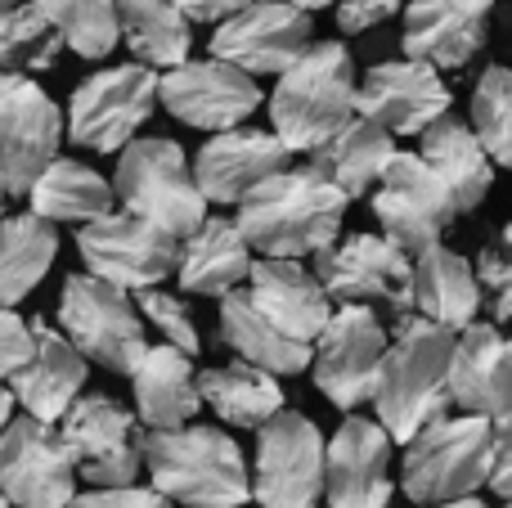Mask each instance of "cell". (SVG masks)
<instances>
[{"mask_svg":"<svg viewBox=\"0 0 512 508\" xmlns=\"http://www.w3.org/2000/svg\"><path fill=\"white\" fill-rule=\"evenodd\" d=\"M59 257V230L27 216H5L0 221V311H14L23 297L41 288Z\"/></svg>","mask_w":512,"mask_h":508,"instance_id":"34","label":"cell"},{"mask_svg":"<svg viewBox=\"0 0 512 508\" xmlns=\"http://www.w3.org/2000/svg\"><path fill=\"white\" fill-rule=\"evenodd\" d=\"M239 0H221V5H216V0H185V5H180V14L189 18V23H230L234 14H239Z\"/></svg>","mask_w":512,"mask_h":508,"instance_id":"45","label":"cell"},{"mask_svg":"<svg viewBox=\"0 0 512 508\" xmlns=\"http://www.w3.org/2000/svg\"><path fill=\"white\" fill-rule=\"evenodd\" d=\"M450 86L441 72L414 59H387L364 72L355 90V117H369L391 135H427L441 117H450Z\"/></svg>","mask_w":512,"mask_h":508,"instance_id":"19","label":"cell"},{"mask_svg":"<svg viewBox=\"0 0 512 508\" xmlns=\"http://www.w3.org/2000/svg\"><path fill=\"white\" fill-rule=\"evenodd\" d=\"M495 432V464H490V491L512 504V405L499 419H490Z\"/></svg>","mask_w":512,"mask_h":508,"instance_id":"43","label":"cell"},{"mask_svg":"<svg viewBox=\"0 0 512 508\" xmlns=\"http://www.w3.org/2000/svg\"><path fill=\"white\" fill-rule=\"evenodd\" d=\"M387 347L391 333L373 315V306H337L328 329L319 333L315 365H310L319 396H328L337 410H355V405L373 401Z\"/></svg>","mask_w":512,"mask_h":508,"instance_id":"12","label":"cell"},{"mask_svg":"<svg viewBox=\"0 0 512 508\" xmlns=\"http://www.w3.org/2000/svg\"><path fill=\"white\" fill-rule=\"evenodd\" d=\"M373 216L382 225V239L396 243L405 257H418L427 248H441L445 230L454 225V198L436 180L418 153H400L387 167L382 185L373 189Z\"/></svg>","mask_w":512,"mask_h":508,"instance_id":"16","label":"cell"},{"mask_svg":"<svg viewBox=\"0 0 512 508\" xmlns=\"http://www.w3.org/2000/svg\"><path fill=\"white\" fill-rule=\"evenodd\" d=\"M5 203H9V185H5V176H0V221H5Z\"/></svg>","mask_w":512,"mask_h":508,"instance_id":"47","label":"cell"},{"mask_svg":"<svg viewBox=\"0 0 512 508\" xmlns=\"http://www.w3.org/2000/svg\"><path fill=\"white\" fill-rule=\"evenodd\" d=\"M68 135V117L32 77H18L0 99V176L9 198H27V189L59 162V144Z\"/></svg>","mask_w":512,"mask_h":508,"instance_id":"17","label":"cell"},{"mask_svg":"<svg viewBox=\"0 0 512 508\" xmlns=\"http://www.w3.org/2000/svg\"><path fill=\"white\" fill-rule=\"evenodd\" d=\"M144 464L158 495L185 508H243L252 500V473L239 441L221 428L149 432L144 437Z\"/></svg>","mask_w":512,"mask_h":508,"instance_id":"3","label":"cell"},{"mask_svg":"<svg viewBox=\"0 0 512 508\" xmlns=\"http://www.w3.org/2000/svg\"><path fill=\"white\" fill-rule=\"evenodd\" d=\"M472 135L495 167H512V68L495 63L472 90Z\"/></svg>","mask_w":512,"mask_h":508,"instance_id":"38","label":"cell"},{"mask_svg":"<svg viewBox=\"0 0 512 508\" xmlns=\"http://www.w3.org/2000/svg\"><path fill=\"white\" fill-rule=\"evenodd\" d=\"M481 284L468 257L454 248H427L414 257V315L427 324H441L450 333H463L477 324Z\"/></svg>","mask_w":512,"mask_h":508,"instance_id":"29","label":"cell"},{"mask_svg":"<svg viewBox=\"0 0 512 508\" xmlns=\"http://www.w3.org/2000/svg\"><path fill=\"white\" fill-rule=\"evenodd\" d=\"M32 338H36L32 360L9 378V392H14V405H23L27 419L63 423L72 405L81 401V387L90 378V360L45 320H32Z\"/></svg>","mask_w":512,"mask_h":508,"instance_id":"23","label":"cell"},{"mask_svg":"<svg viewBox=\"0 0 512 508\" xmlns=\"http://www.w3.org/2000/svg\"><path fill=\"white\" fill-rule=\"evenodd\" d=\"M0 508H9V500H5V491H0Z\"/></svg>","mask_w":512,"mask_h":508,"instance_id":"50","label":"cell"},{"mask_svg":"<svg viewBox=\"0 0 512 508\" xmlns=\"http://www.w3.org/2000/svg\"><path fill=\"white\" fill-rule=\"evenodd\" d=\"M477 284H481V293H490L495 324H512V225H504V230L481 248Z\"/></svg>","mask_w":512,"mask_h":508,"instance_id":"40","label":"cell"},{"mask_svg":"<svg viewBox=\"0 0 512 508\" xmlns=\"http://www.w3.org/2000/svg\"><path fill=\"white\" fill-rule=\"evenodd\" d=\"M508 351H512V338H508Z\"/></svg>","mask_w":512,"mask_h":508,"instance_id":"51","label":"cell"},{"mask_svg":"<svg viewBox=\"0 0 512 508\" xmlns=\"http://www.w3.org/2000/svg\"><path fill=\"white\" fill-rule=\"evenodd\" d=\"M122 14V41L131 45L135 63L140 68H185L189 63V18L180 14V5H167V0H126L117 5Z\"/></svg>","mask_w":512,"mask_h":508,"instance_id":"35","label":"cell"},{"mask_svg":"<svg viewBox=\"0 0 512 508\" xmlns=\"http://www.w3.org/2000/svg\"><path fill=\"white\" fill-rule=\"evenodd\" d=\"M490 464H495V432L490 419L472 414H445L427 432H418L405 450V495L414 504H459L477 500L481 486H490Z\"/></svg>","mask_w":512,"mask_h":508,"instance_id":"5","label":"cell"},{"mask_svg":"<svg viewBox=\"0 0 512 508\" xmlns=\"http://www.w3.org/2000/svg\"><path fill=\"white\" fill-rule=\"evenodd\" d=\"M41 14L77 59H104L122 41V14L104 0H41Z\"/></svg>","mask_w":512,"mask_h":508,"instance_id":"37","label":"cell"},{"mask_svg":"<svg viewBox=\"0 0 512 508\" xmlns=\"http://www.w3.org/2000/svg\"><path fill=\"white\" fill-rule=\"evenodd\" d=\"M459 333L427 324L418 315L400 320L391 329V347L382 360L378 387H373V410L391 441L409 446L418 432L445 419L450 410V356Z\"/></svg>","mask_w":512,"mask_h":508,"instance_id":"2","label":"cell"},{"mask_svg":"<svg viewBox=\"0 0 512 508\" xmlns=\"http://www.w3.org/2000/svg\"><path fill=\"white\" fill-rule=\"evenodd\" d=\"M346 194L333 189L319 171L288 167L265 180L239 207V234L265 261H301L319 257L342 239Z\"/></svg>","mask_w":512,"mask_h":508,"instance_id":"1","label":"cell"},{"mask_svg":"<svg viewBox=\"0 0 512 508\" xmlns=\"http://www.w3.org/2000/svg\"><path fill=\"white\" fill-rule=\"evenodd\" d=\"M261 86L248 72L230 68L221 59H189L185 68H171L158 77V104L176 122L198 126V131H239V122L261 108Z\"/></svg>","mask_w":512,"mask_h":508,"instance_id":"18","label":"cell"},{"mask_svg":"<svg viewBox=\"0 0 512 508\" xmlns=\"http://www.w3.org/2000/svg\"><path fill=\"white\" fill-rule=\"evenodd\" d=\"M32 347V320H23L18 311H0V383H9L32 360Z\"/></svg>","mask_w":512,"mask_h":508,"instance_id":"41","label":"cell"},{"mask_svg":"<svg viewBox=\"0 0 512 508\" xmlns=\"http://www.w3.org/2000/svg\"><path fill=\"white\" fill-rule=\"evenodd\" d=\"M252 248L239 234L234 221H221V216H207L185 243H180V266L176 279L185 293L194 297H230L239 293V284H248L252 275Z\"/></svg>","mask_w":512,"mask_h":508,"instance_id":"27","label":"cell"},{"mask_svg":"<svg viewBox=\"0 0 512 508\" xmlns=\"http://www.w3.org/2000/svg\"><path fill=\"white\" fill-rule=\"evenodd\" d=\"M9 423H14V392L0 383V432H5Z\"/></svg>","mask_w":512,"mask_h":508,"instance_id":"46","label":"cell"},{"mask_svg":"<svg viewBox=\"0 0 512 508\" xmlns=\"http://www.w3.org/2000/svg\"><path fill=\"white\" fill-rule=\"evenodd\" d=\"M158 108V72L140 63L99 68L68 99V140L90 153H122Z\"/></svg>","mask_w":512,"mask_h":508,"instance_id":"8","label":"cell"},{"mask_svg":"<svg viewBox=\"0 0 512 508\" xmlns=\"http://www.w3.org/2000/svg\"><path fill=\"white\" fill-rule=\"evenodd\" d=\"M198 392H203V410H212L230 428H248V432H261L265 423H274L288 410L279 378H270L256 365H243V360L203 369L198 374Z\"/></svg>","mask_w":512,"mask_h":508,"instance_id":"31","label":"cell"},{"mask_svg":"<svg viewBox=\"0 0 512 508\" xmlns=\"http://www.w3.org/2000/svg\"><path fill=\"white\" fill-rule=\"evenodd\" d=\"M450 405L472 419H499L512 405V351L499 324H468L450 356Z\"/></svg>","mask_w":512,"mask_h":508,"instance_id":"25","label":"cell"},{"mask_svg":"<svg viewBox=\"0 0 512 508\" xmlns=\"http://www.w3.org/2000/svg\"><path fill=\"white\" fill-rule=\"evenodd\" d=\"M391 446L378 419L346 414L342 428L328 441V508H387L396 495L391 482Z\"/></svg>","mask_w":512,"mask_h":508,"instance_id":"20","label":"cell"},{"mask_svg":"<svg viewBox=\"0 0 512 508\" xmlns=\"http://www.w3.org/2000/svg\"><path fill=\"white\" fill-rule=\"evenodd\" d=\"M292 153L279 144L274 131H225L212 135V140L198 149L194 158V180H198V194L212 203H239L252 198L265 180H274L279 171L292 167Z\"/></svg>","mask_w":512,"mask_h":508,"instance_id":"21","label":"cell"},{"mask_svg":"<svg viewBox=\"0 0 512 508\" xmlns=\"http://www.w3.org/2000/svg\"><path fill=\"white\" fill-rule=\"evenodd\" d=\"M221 333H225V342L239 351L243 365L265 369L270 378L306 374V369L315 365V347L292 342L288 333L274 329V324L252 306L248 288H239V293H230L221 302Z\"/></svg>","mask_w":512,"mask_h":508,"instance_id":"33","label":"cell"},{"mask_svg":"<svg viewBox=\"0 0 512 508\" xmlns=\"http://www.w3.org/2000/svg\"><path fill=\"white\" fill-rule=\"evenodd\" d=\"M59 333L90 360L113 374H135L140 356L149 351L144 342V320L131 293L104 284L95 275H68L59 293Z\"/></svg>","mask_w":512,"mask_h":508,"instance_id":"7","label":"cell"},{"mask_svg":"<svg viewBox=\"0 0 512 508\" xmlns=\"http://www.w3.org/2000/svg\"><path fill=\"white\" fill-rule=\"evenodd\" d=\"M328 486V441L306 414L283 410L256 432L252 500L261 508H319Z\"/></svg>","mask_w":512,"mask_h":508,"instance_id":"9","label":"cell"},{"mask_svg":"<svg viewBox=\"0 0 512 508\" xmlns=\"http://www.w3.org/2000/svg\"><path fill=\"white\" fill-rule=\"evenodd\" d=\"M135 306H140V320H149L158 329V338L167 347L185 351L189 360L203 351V338H198V324L189 315V306L180 302L176 293H162V288H149V293H135Z\"/></svg>","mask_w":512,"mask_h":508,"instance_id":"39","label":"cell"},{"mask_svg":"<svg viewBox=\"0 0 512 508\" xmlns=\"http://www.w3.org/2000/svg\"><path fill=\"white\" fill-rule=\"evenodd\" d=\"M131 387H135V419L149 432H180L203 410L194 360L185 351L167 347V342L144 351L131 374Z\"/></svg>","mask_w":512,"mask_h":508,"instance_id":"26","label":"cell"},{"mask_svg":"<svg viewBox=\"0 0 512 508\" xmlns=\"http://www.w3.org/2000/svg\"><path fill=\"white\" fill-rule=\"evenodd\" d=\"M315 36V5H283V0H256L243 5L230 23L216 27L212 59L248 72V77H283Z\"/></svg>","mask_w":512,"mask_h":508,"instance_id":"13","label":"cell"},{"mask_svg":"<svg viewBox=\"0 0 512 508\" xmlns=\"http://www.w3.org/2000/svg\"><path fill=\"white\" fill-rule=\"evenodd\" d=\"M113 194L122 198V212L167 230L171 239H189L207 221V198L198 194L194 167L185 162L176 140L140 135L117 158Z\"/></svg>","mask_w":512,"mask_h":508,"instance_id":"6","label":"cell"},{"mask_svg":"<svg viewBox=\"0 0 512 508\" xmlns=\"http://www.w3.org/2000/svg\"><path fill=\"white\" fill-rule=\"evenodd\" d=\"M508 508H512V504H508Z\"/></svg>","mask_w":512,"mask_h":508,"instance_id":"52","label":"cell"},{"mask_svg":"<svg viewBox=\"0 0 512 508\" xmlns=\"http://www.w3.org/2000/svg\"><path fill=\"white\" fill-rule=\"evenodd\" d=\"M77 252L86 261V275L104 279L122 293L162 288V279H171L180 266V239L131 212H113L77 230Z\"/></svg>","mask_w":512,"mask_h":508,"instance_id":"11","label":"cell"},{"mask_svg":"<svg viewBox=\"0 0 512 508\" xmlns=\"http://www.w3.org/2000/svg\"><path fill=\"white\" fill-rule=\"evenodd\" d=\"M59 32L41 5H0V72L5 77H32L59 63Z\"/></svg>","mask_w":512,"mask_h":508,"instance_id":"36","label":"cell"},{"mask_svg":"<svg viewBox=\"0 0 512 508\" xmlns=\"http://www.w3.org/2000/svg\"><path fill=\"white\" fill-rule=\"evenodd\" d=\"M248 297L274 329L306 347H315L337 311L315 270H306L301 261H256L248 275Z\"/></svg>","mask_w":512,"mask_h":508,"instance_id":"24","label":"cell"},{"mask_svg":"<svg viewBox=\"0 0 512 508\" xmlns=\"http://www.w3.org/2000/svg\"><path fill=\"white\" fill-rule=\"evenodd\" d=\"M315 279L337 306L382 302L396 311V324L414 315V257L382 234H346L315 257Z\"/></svg>","mask_w":512,"mask_h":508,"instance_id":"10","label":"cell"},{"mask_svg":"<svg viewBox=\"0 0 512 508\" xmlns=\"http://www.w3.org/2000/svg\"><path fill=\"white\" fill-rule=\"evenodd\" d=\"M63 441L72 450V464L95 491H117L135 486L144 468V428L126 405L113 396H81L59 423Z\"/></svg>","mask_w":512,"mask_h":508,"instance_id":"15","label":"cell"},{"mask_svg":"<svg viewBox=\"0 0 512 508\" xmlns=\"http://www.w3.org/2000/svg\"><path fill=\"white\" fill-rule=\"evenodd\" d=\"M14 81H18V77H5V72H0V99H5V90L14 86Z\"/></svg>","mask_w":512,"mask_h":508,"instance_id":"49","label":"cell"},{"mask_svg":"<svg viewBox=\"0 0 512 508\" xmlns=\"http://www.w3.org/2000/svg\"><path fill=\"white\" fill-rule=\"evenodd\" d=\"M391 14H400L396 0H346V5H337V27L342 32H369V27L387 23Z\"/></svg>","mask_w":512,"mask_h":508,"instance_id":"44","label":"cell"},{"mask_svg":"<svg viewBox=\"0 0 512 508\" xmlns=\"http://www.w3.org/2000/svg\"><path fill=\"white\" fill-rule=\"evenodd\" d=\"M355 59L342 41H315L270 95L274 135L288 153H315L355 117Z\"/></svg>","mask_w":512,"mask_h":508,"instance_id":"4","label":"cell"},{"mask_svg":"<svg viewBox=\"0 0 512 508\" xmlns=\"http://www.w3.org/2000/svg\"><path fill=\"white\" fill-rule=\"evenodd\" d=\"M445 508H490V504H481V500H459V504H445Z\"/></svg>","mask_w":512,"mask_h":508,"instance_id":"48","label":"cell"},{"mask_svg":"<svg viewBox=\"0 0 512 508\" xmlns=\"http://www.w3.org/2000/svg\"><path fill=\"white\" fill-rule=\"evenodd\" d=\"M72 508H176L153 486H117V491H86L72 500Z\"/></svg>","mask_w":512,"mask_h":508,"instance_id":"42","label":"cell"},{"mask_svg":"<svg viewBox=\"0 0 512 508\" xmlns=\"http://www.w3.org/2000/svg\"><path fill=\"white\" fill-rule=\"evenodd\" d=\"M396 158H400L396 135L382 131L378 122H369V117H351L333 140L319 144V149L310 153L306 167L319 171L333 189H342L346 203H351V198H364L369 189H378Z\"/></svg>","mask_w":512,"mask_h":508,"instance_id":"28","label":"cell"},{"mask_svg":"<svg viewBox=\"0 0 512 508\" xmlns=\"http://www.w3.org/2000/svg\"><path fill=\"white\" fill-rule=\"evenodd\" d=\"M490 14L495 5L486 0H414L405 5V59L427 63L436 72H450L472 63L486 50Z\"/></svg>","mask_w":512,"mask_h":508,"instance_id":"22","label":"cell"},{"mask_svg":"<svg viewBox=\"0 0 512 508\" xmlns=\"http://www.w3.org/2000/svg\"><path fill=\"white\" fill-rule=\"evenodd\" d=\"M0 491H5L9 508H72L77 464L54 423L18 414L0 432Z\"/></svg>","mask_w":512,"mask_h":508,"instance_id":"14","label":"cell"},{"mask_svg":"<svg viewBox=\"0 0 512 508\" xmlns=\"http://www.w3.org/2000/svg\"><path fill=\"white\" fill-rule=\"evenodd\" d=\"M113 185L99 176L90 162L77 158H59L32 189H27V203L32 216L45 225H95L104 216H113Z\"/></svg>","mask_w":512,"mask_h":508,"instance_id":"32","label":"cell"},{"mask_svg":"<svg viewBox=\"0 0 512 508\" xmlns=\"http://www.w3.org/2000/svg\"><path fill=\"white\" fill-rule=\"evenodd\" d=\"M418 158L450 189L459 216L477 212V207L486 203L490 185H495V162L486 158L481 140L472 135V126L463 122V117H441V122L423 135V153H418Z\"/></svg>","mask_w":512,"mask_h":508,"instance_id":"30","label":"cell"}]
</instances>
